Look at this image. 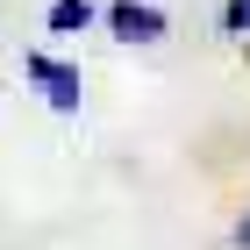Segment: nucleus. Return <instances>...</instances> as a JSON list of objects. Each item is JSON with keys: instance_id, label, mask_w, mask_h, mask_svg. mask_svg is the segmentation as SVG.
I'll return each mask as SVG.
<instances>
[{"instance_id": "7ed1b4c3", "label": "nucleus", "mask_w": 250, "mask_h": 250, "mask_svg": "<svg viewBox=\"0 0 250 250\" xmlns=\"http://www.w3.org/2000/svg\"><path fill=\"white\" fill-rule=\"evenodd\" d=\"M86 21H93V0H50V29H58V36H72Z\"/></svg>"}, {"instance_id": "f03ea898", "label": "nucleus", "mask_w": 250, "mask_h": 250, "mask_svg": "<svg viewBox=\"0 0 250 250\" xmlns=\"http://www.w3.org/2000/svg\"><path fill=\"white\" fill-rule=\"evenodd\" d=\"M107 29H115L122 43H157L165 36V15H157L150 0H115V7H107Z\"/></svg>"}, {"instance_id": "39448f33", "label": "nucleus", "mask_w": 250, "mask_h": 250, "mask_svg": "<svg viewBox=\"0 0 250 250\" xmlns=\"http://www.w3.org/2000/svg\"><path fill=\"white\" fill-rule=\"evenodd\" d=\"M236 243H243V250H250V214H243V222H236Z\"/></svg>"}, {"instance_id": "20e7f679", "label": "nucleus", "mask_w": 250, "mask_h": 250, "mask_svg": "<svg viewBox=\"0 0 250 250\" xmlns=\"http://www.w3.org/2000/svg\"><path fill=\"white\" fill-rule=\"evenodd\" d=\"M222 29H229V36H250V0H229V7H222Z\"/></svg>"}, {"instance_id": "f257e3e1", "label": "nucleus", "mask_w": 250, "mask_h": 250, "mask_svg": "<svg viewBox=\"0 0 250 250\" xmlns=\"http://www.w3.org/2000/svg\"><path fill=\"white\" fill-rule=\"evenodd\" d=\"M21 72L43 86V100H50L58 115H79V93H86V86H79V72H72V64H58V58H43V50H36V58L21 64Z\"/></svg>"}]
</instances>
